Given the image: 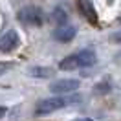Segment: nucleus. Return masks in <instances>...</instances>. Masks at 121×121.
I'll return each mask as SVG.
<instances>
[{
	"label": "nucleus",
	"instance_id": "nucleus-9",
	"mask_svg": "<svg viewBox=\"0 0 121 121\" xmlns=\"http://www.w3.org/2000/svg\"><path fill=\"white\" fill-rule=\"evenodd\" d=\"M33 75H37V77H48L50 73H52V70H42V68H31L30 70Z\"/></svg>",
	"mask_w": 121,
	"mask_h": 121
},
{
	"label": "nucleus",
	"instance_id": "nucleus-10",
	"mask_svg": "<svg viewBox=\"0 0 121 121\" xmlns=\"http://www.w3.org/2000/svg\"><path fill=\"white\" fill-rule=\"evenodd\" d=\"M11 66H13V62H0V77L4 75L8 70H11Z\"/></svg>",
	"mask_w": 121,
	"mask_h": 121
},
{
	"label": "nucleus",
	"instance_id": "nucleus-8",
	"mask_svg": "<svg viewBox=\"0 0 121 121\" xmlns=\"http://www.w3.org/2000/svg\"><path fill=\"white\" fill-rule=\"evenodd\" d=\"M53 20L59 24V28L60 26H66V22H68V13H66L62 8L53 9Z\"/></svg>",
	"mask_w": 121,
	"mask_h": 121
},
{
	"label": "nucleus",
	"instance_id": "nucleus-4",
	"mask_svg": "<svg viewBox=\"0 0 121 121\" xmlns=\"http://www.w3.org/2000/svg\"><path fill=\"white\" fill-rule=\"evenodd\" d=\"M77 88H79V81H77V79H60V81L52 83V86H50V90L55 92L57 95H68V94H73Z\"/></svg>",
	"mask_w": 121,
	"mask_h": 121
},
{
	"label": "nucleus",
	"instance_id": "nucleus-2",
	"mask_svg": "<svg viewBox=\"0 0 121 121\" xmlns=\"http://www.w3.org/2000/svg\"><path fill=\"white\" fill-rule=\"evenodd\" d=\"M77 101H81V97H79L77 94H68V95H53V97L42 99V101L37 105L35 114H37V116L52 114V112H55V110H60V108H64V106L72 105V103H77Z\"/></svg>",
	"mask_w": 121,
	"mask_h": 121
},
{
	"label": "nucleus",
	"instance_id": "nucleus-3",
	"mask_svg": "<svg viewBox=\"0 0 121 121\" xmlns=\"http://www.w3.org/2000/svg\"><path fill=\"white\" fill-rule=\"evenodd\" d=\"M18 20L24 24H31V26H40L44 22V13L37 6H24L18 11Z\"/></svg>",
	"mask_w": 121,
	"mask_h": 121
},
{
	"label": "nucleus",
	"instance_id": "nucleus-7",
	"mask_svg": "<svg viewBox=\"0 0 121 121\" xmlns=\"http://www.w3.org/2000/svg\"><path fill=\"white\" fill-rule=\"evenodd\" d=\"M73 37H75V28L72 26H60L53 31V39L59 42H70Z\"/></svg>",
	"mask_w": 121,
	"mask_h": 121
},
{
	"label": "nucleus",
	"instance_id": "nucleus-12",
	"mask_svg": "<svg viewBox=\"0 0 121 121\" xmlns=\"http://www.w3.org/2000/svg\"><path fill=\"white\" fill-rule=\"evenodd\" d=\"M6 112H8V108H6V106H0V119L6 116Z\"/></svg>",
	"mask_w": 121,
	"mask_h": 121
},
{
	"label": "nucleus",
	"instance_id": "nucleus-6",
	"mask_svg": "<svg viewBox=\"0 0 121 121\" xmlns=\"http://www.w3.org/2000/svg\"><path fill=\"white\" fill-rule=\"evenodd\" d=\"M77 6H79V11L84 15V18L92 24H97V13H95V8L92 4V0H77Z\"/></svg>",
	"mask_w": 121,
	"mask_h": 121
},
{
	"label": "nucleus",
	"instance_id": "nucleus-1",
	"mask_svg": "<svg viewBox=\"0 0 121 121\" xmlns=\"http://www.w3.org/2000/svg\"><path fill=\"white\" fill-rule=\"evenodd\" d=\"M95 52L94 50H81L79 53H72L68 57L59 62V68L64 70V72H72V70L77 68H88L92 64H95Z\"/></svg>",
	"mask_w": 121,
	"mask_h": 121
},
{
	"label": "nucleus",
	"instance_id": "nucleus-5",
	"mask_svg": "<svg viewBox=\"0 0 121 121\" xmlns=\"http://www.w3.org/2000/svg\"><path fill=\"white\" fill-rule=\"evenodd\" d=\"M18 46V33L15 30H8L0 35V52H11Z\"/></svg>",
	"mask_w": 121,
	"mask_h": 121
},
{
	"label": "nucleus",
	"instance_id": "nucleus-11",
	"mask_svg": "<svg viewBox=\"0 0 121 121\" xmlns=\"http://www.w3.org/2000/svg\"><path fill=\"white\" fill-rule=\"evenodd\" d=\"M114 40H116V42H121V31H117V33H114Z\"/></svg>",
	"mask_w": 121,
	"mask_h": 121
}]
</instances>
